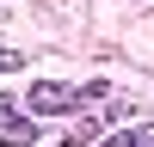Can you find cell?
Masks as SVG:
<instances>
[{"label":"cell","mask_w":154,"mask_h":147,"mask_svg":"<svg viewBox=\"0 0 154 147\" xmlns=\"http://www.w3.org/2000/svg\"><path fill=\"white\" fill-rule=\"evenodd\" d=\"M105 92H111L105 80H43V86H31L25 110H31V117H56V110H80V104H93V98H105Z\"/></svg>","instance_id":"6da1fadb"},{"label":"cell","mask_w":154,"mask_h":147,"mask_svg":"<svg viewBox=\"0 0 154 147\" xmlns=\"http://www.w3.org/2000/svg\"><path fill=\"white\" fill-rule=\"evenodd\" d=\"M37 135H43V129H37V117H31L12 92H0V147H31Z\"/></svg>","instance_id":"7a4b0ae2"},{"label":"cell","mask_w":154,"mask_h":147,"mask_svg":"<svg viewBox=\"0 0 154 147\" xmlns=\"http://www.w3.org/2000/svg\"><path fill=\"white\" fill-rule=\"evenodd\" d=\"M93 147H154V122H130V129H111L105 141H93Z\"/></svg>","instance_id":"3957f363"},{"label":"cell","mask_w":154,"mask_h":147,"mask_svg":"<svg viewBox=\"0 0 154 147\" xmlns=\"http://www.w3.org/2000/svg\"><path fill=\"white\" fill-rule=\"evenodd\" d=\"M25 68V55H12V49H0V74H19Z\"/></svg>","instance_id":"277c9868"}]
</instances>
